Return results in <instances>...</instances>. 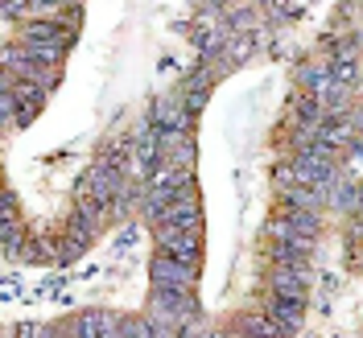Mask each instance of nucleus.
I'll return each mask as SVG.
<instances>
[{"label":"nucleus","mask_w":363,"mask_h":338,"mask_svg":"<svg viewBox=\"0 0 363 338\" xmlns=\"http://www.w3.org/2000/svg\"><path fill=\"white\" fill-rule=\"evenodd\" d=\"M149 272H153V289H190L194 285V269L174 260V256H165V252H157Z\"/></svg>","instance_id":"nucleus-1"},{"label":"nucleus","mask_w":363,"mask_h":338,"mask_svg":"<svg viewBox=\"0 0 363 338\" xmlns=\"http://www.w3.org/2000/svg\"><path fill=\"white\" fill-rule=\"evenodd\" d=\"M157 244L165 256H174L182 264H199V235L194 231H174V227H157Z\"/></svg>","instance_id":"nucleus-2"},{"label":"nucleus","mask_w":363,"mask_h":338,"mask_svg":"<svg viewBox=\"0 0 363 338\" xmlns=\"http://www.w3.org/2000/svg\"><path fill=\"white\" fill-rule=\"evenodd\" d=\"M310 256H314V240H281V244H272V264L277 269H310Z\"/></svg>","instance_id":"nucleus-3"},{"label":"nucleus","mask_w":363,"mask_h":338,"mask_svg":"<svg viewBox=\"0 0 363 338\" xmlns=\"http://www.w3.org/2000/svg\"><path fill=\"white\" fill-rule=\"evenodd\" d=\"M264 314H269L272 322H281V326L294 334V330H301V317H306V297H281V293H272Z\"/></svg>","instance_id":"nucleus-4"},{"label":"nucleus","mask_w":363,"mask_h":338,"mask_svg":"<svg viewBox=\"0 0 363 338\" xmlns=\"http://www.w3.org/2000/svg\"><path fill=\"white\" fill-rule=\"evenodd\" d=\"M157 227H174V231H199V203L194 198H182V203L165 206L161 210Z\"/></svg>","instance_id":"nucleus-5"},{"label":"nucleus","mask_w":363,"mask_h":338,"mask_svg":"<svg viewBox=\"0 0 363 338\" xmlns=\"http://www.w3.org/2000/svg\"><path fill=\"white\" fill-rule=\"evenodd\" d=\"M310 269H272V293L281 297H306V276Z\"/></svg>","instance_id":"nucleus-6"},{"label":"nucleus","mask_w":363,"mask_h":338,"mask_svg":"<svg viewBox=\"0 0 363 338\" xmlns=\"http://www.w3.org/2000/svg\"><path fill=\"white\" fill-rule=\"evenodd\" d=\"M326 203L335 206V210H359V186L351 178H339L326 190Z\"/></svg>","instance_id":"nucleus-7"},{"label":"nucleus","mask_w":363,"mask_h":338,"mask_svg":"<svg viewBox=\"0 0 363 338\" xmlns=\"http://www.w3.org/2000/svg\"><path fill=\"white\" fill-rule=\"evenodd\" d=\"M289 330L281 322H272L269 314H248L244 317V338H285Z\"/></svg>","instance_id":"nucleus-8"},{"label":"nucleus","mask_w":363,"mask_h":338,"mask_svg":"<svg viewBox=\"0 0 363 338\" xmlns=\"http://www.w3.org/2000/svg\"><path fill=\"white\" fill-rule=\"evenodd\" d=\"M25 54H29L38 67H58L62 54H67V42H25Z\"/></svg>","instance_id":"nucleus-9"},{"label":"nucleus","mask_w":363,"mask_h":338,"mask_svg":"<svg viewBox=\"0 0 363 338\" xmlns=\"http://www.w3.org/2000/svg\"><path fill=\"white\" fill-rule=\"evenodd\" d=\"M285 223H289V231H294V235H301V240H314L318 227H322V219H318L314 210H294V206H285Z\"/></svg>","instance_id":"nucleus-10"},{"label":"nucleus","mask_w":363,"mask_h":338,"mask_svg":"<svg viewBox=\"0 0 363 338\" xmlns=\"http://www.w3.org/2000/svg\"><path fill=\"white\" fill-rule=\"evenodd\" d=\"M120 338H157L153 317H120Z\"/></svg>","instance_id":"nucleus-11"},{"label":"nucleus","mask_w":363,"mask_h":338,"mask_svg":"<svg viewBox=\"0 0 363 338\" xmlns=\"http://www.w3.org/2000/svg\"><path fill=\"white\" fill-rule=\"evenodd\" d=\"M25 42H67V29H58V25H50V21H38V25H29Z\"/></svg>","instance_id":"nucleus-12"},{"label":"nucleus","mask_w":363,"mask_h":338,"mask_svg":"<svg viewBox=\"0 0 363 338\" xmlns=\"http://www.w3.org/2000/svg\"><path fill=\"white\" fill-rule=\"evenodd\" d=\"M0 244H4L9 256L21 252V227H17V219H0Z\"/></svg>","instance_id":"nucleus-13"},{"label":"nucleus","mask_w":363,"mask_h":338,"mask_svg":"<svg viewBox=\"0 0 363 338\" xmlns=\"http://www.w3.org/2000/svg\"><path fill=\"white\" fill-rule=\"evenodd\" d=\"M326 83H330V70H326V67H301V87H306V91H314V95H318Z\"/></svg>","instance_id":"nucleus-14"},{"label":"nucleus","mask_w":363,"mask_h":338,"mask_svg":"<svg viewBox=\"0 0 363 338\" xmlns=\"http://www.w3.org/2000/svg\"><path fill=\"white\" fill-rule=\"evenodd\" d=\"M174 161H178L182 169H190V161H194V140H190V136L174 140Z\"/></svg>","instance_id":"nucleus-15"},{"label":"nucleus","mask_w":363,"mask_h":338,"mask_svg":"<svg viewBox=\"0 0 363 338\" xmlns=\"http://www.w3.org/2000/svg\"><path fill=\"white\" fill-rule=\"evenodd\" d=\"M83 248H87V244H79V240H62V248H58V260H62V264H70V260H79V256H83Z\"/></svg>","instance_id":"nucleus-16"},{"label":"nucleus","mask_w":363,"mask_h":338,"mask_svg":"<svg viewBox=\"0 0 363 338\" xmlns=\"http://www.w3.org/2000/svg\"><path fill=\"white\" fill-rule=\"evenodd\" d=\"M203 103H206V91H186V103L182 108H186V116H194Z\"/></svg>","instance_id":"nucleus-17"},{"label":"nucleus","mask_w":363,"mask_h":338,"mask_svg":"<svg viewBox=\"0 0 363 338\" xmlns=\"http://www.w3.org/2000/svg\"><path fill=\"white\" fill-rule=\"evenodd\" d=\"M269 13H272V17H297V13H301V4H269Z\"/></svg>","instance_id":"nucleus-18"},{"label":"nucleus","mask_w":363,"mask_h":338,"mask_svg":"<svg viewBox=\"0 0 363 338\" xmlns=\"http://www.w3.org/2000/svg\"><path fill=\"white\" fill-rule=\"evenodd\" d=\"M25 9H33V4H25V0H9V4H4V17H21Z\"/></svg>","instance_id":"nucleus-19"},{"label":"nucleus","mask_w":363,"mask_h":338,"mask_svg":"<svg viewBox=\"0 0 363 338\" xmlns=\"http://www.w3.org/2000/svg\"><path fill=\"white\" fill-rule=\"evenodd\" d=\"M351 157L363 161V140H351Z\"/></svg>","instance_id":"nucleus-20"}]
</instances>
